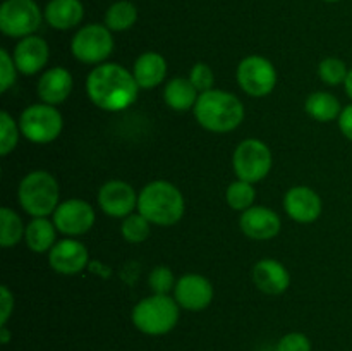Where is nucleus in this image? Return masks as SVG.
Instances as JSON below:
<instances>
[{
  "instance_id": "obj_1",
  "label": "nucleus",
  "mask_w": 352,
  "mask_h": 351,
  "mask_svg": "<svg viewBox=\"0 0 352 351\" xmlns=\"http://www.w3.org/2000/svg\"><path fill=\"white\" fill-rule=\"evenodd\" d=\"M138 86L133 72L116 62L96 65L86 78V93L98 109L120 112L136 102Z\"/></svg>"
},
{
  "instance_id": "obj_2",
  "label": "nucleus",
  "mask_w": 352,
  "mask_h": 351,
  "mask_svg": "<svg viewBox=\"0 0 352 351\" xmlns=\"http://www.w3.org/2000/svg\"><path fill=\"white\" fill-rule=\"evenodd\" d=\"M195 117L199 126L210 133H230L244 119V105L236 95L223 89L199 93L195 105Z\"/></svg>"
},
{
  "instance_id": "obj_3",
  "label": "nucleus",
  "mask_w": 352,
  "mask_h": 351,
  "mask_svg": "<svg viewBox=\"0 0 352 351\" xmlns=\"http://www.w3.org/2000/svg\"><path fill=\"white\" fill-rule=\"evenodd\" d=\"M186 210L181 189L168 181H151L138 196V212L157 226H174Z\"/></svg>"
},
{
  "instance_id": "obj_4",
  "label": "nucleus",
  "mask_w": 352,
  "mask_h": 351,
  "mask_svg": "<svg viewBox=\"0 0 352 351\" xmlns=\"http://www.w3.org/2000/svg\"><path fill=\"white\" fill-rule=\"evenodd\" d=\"M179 303L168 295H151L136 303L131 312L133 326L146 336H165L179 322Z\"/></svg>"
},
{
  "instance_id": "obj_5",
  "label": "nucleus",
  "mask_w": 352,
  "mask_h": 351,
  "mask_svg": "<svg viewBox=\"0 0 352 351\" xmlns=\"http://www.w3.org/2000/svg\"><path fill=\"white\" fill-rule=\"evenodd\" d=\"M21 206L31 217L54 215L58 206V182L50 172L33 171L24 176L17 188Z\"/></svg>"
},
{
  "instance_id": "obj_6",
  "label": "nucleus",
  "mask_w": 352,
  "mask_h": 351,
  "mask_svg": "<svg viewBox=\"0 0 352 351\" xmlns=\"http://www.w3.org/2000/svg\"><path fill=\"white\" fill-rule=\"evenodd\" d=\"M64 127V119L55 105L34 103L26 107L19 117V129L31 143L45 145L57 140Z\"/></svg>"
},
{
  "instance_id": "obj_7",
  "label": "nucleus",
  "mask_w": 352,
  "mask_h": 351,
  "mask_svg": "<svg viewBox=\"0 0 352 351\" xmlns=\"http://www.w3.org/2000/svg\"><path fill=\"white\" fill-rule=\"evenodd\" d=\"M272 164H274V157H272L270 148L256 138H248L241 141L234 150V172L237 178L251 184L267 178L272 171Z\"/></svg>"
},
{
  "instance_id": "obj_8",
  "label": "nucleus",
  "mask_w": 352,
  "mask_h": 351,
  "mask_svg": "<svg viewBox=\"0 0 352 351\" xmlns=\"http://www.w3.org/2000/svg\"><path fill=\"white\" fill-rule=\"evenodd\" d=\"M71 52L82 64L100 65L113 52L112 31L105 24H86L72 36Z\"/></svg>"
},
{
  "instance_id": "obj_9",
  "label": "nucleus",
  "mask_w": 352,
  "mask_h": 351,
  "mask_svg": "<svg viewBox=\"0 0 352 351\" xmlns=\"http://www.w3.org/2000/svg\"><path fill=\"white\" fill-rule=\"evenodd\" d=\"M41 10L34 0H6L0 7V31L10 38H26L40 28Z\"/></svg>"
},
{
  "instance_id": "obj_10",
  "label": "nucleus",
  "mask_w": 352,
  "mask_h": 351,
  "mask_svg": "<svg viewBox=\"0 0 352 351\" xmlns=\"http://www.w3.org/2000/svg\"><path fill=\"white\" fill-rule=\"evenodd\" d=\"M237 83L250 96H267L277 85V71L268 58L261 55L244 57L237 65Z\"/></svg>"
},
{
  "instance_id": "obj_11",
  "label": "nucleus",
  "mask_w": 352,
  "mask_h": 351,
  "mask_svg": "<svg viewBox=\"0 0 352 351\" xmlns=\"http://www.w3.org/2000/svg\"><path fill=\"white\" fill-rule=\"evenodd\" d=\"M54 224L58 233L65 236H82L95 226V209L86 200L71 198L58 203L54 212Z\"/></svg>"
},
{
  "instance_id": "obj_12",
  "label": "nucleus",
  "mask_w": 352,
  "mask_h": 351,
  "mask_svg": "<svg viewBox=\"0 0 352 351\" xmlns=\"http://www.w3.org/2000/svg\"><path fill=\"white\" fill-rule=\"evenodd\" d=\"M174 298L181 308L201 312L213 301V286L205 275L186 274L175 282Z\"/></svg>"
},
{
  "instance_id": "obj_13",
  "label": "nucleus",
  "mask_w": 352,
  "mask_h": 351,
  "mask_svg": "<svg viewBox=\"0 0 352 351\" xmlns=\"http://www.w3.org/2000/svg\"><path fill=\"white\" fill-rule=\"evenodd\" d=\"M138 196L133 186L126 181H109L100 188L98 205L103 213L116 219H126L138 209Z\"/></svg>"
},
{
  "instance_id": "obj_14",
  "label": "nucleus",
  "mask_w": 352,
  "mask_h": 351,
  "mask_svg": "<svg viewBox=\"0 0 352 351\" xmlns=\"http://www.w3.org/2000/svg\"><path fill=\"white\" fill-rule=\"evenodd\" d=\"M89 253L85 244L78 240L57 241L50 251H48V265L52 270L62 275H76L82 272L88 265Z\"/></svg>"
},
{
  "instance_id": "obj_15",
  "label": "nucleus",
  "mask_w": 352,
  "mask_h": 351,
  "mask_svg": "<svg viewBox=\"0 0 352 351\" xmlns=\"http://www.w3.org/2000/svg\"><path fill=\"white\" fill-rule=\"evenodd\" d=\"M285 213L299 224H311L322 215V198L308 186H294L284 196Z\"/></svg>"
},
{
  "instance_id": "obj_16",
  "label": "nucleus",
  "mask_w": 352,
  "mask_h": 351,
  "mask_svg": "<svg viewBox=\"0 0 352 351\" xmlns=\"http://www.w3.org/2000/svg\"><path fill=\"white\" fill-rule=\"evenodd\" d=\"M239 227L244 236L256 241H267L280 233V217L267 206H251L241 213Z\"/></svg>"
},
{
  "instance_id": "obj_17",
  "label": "nucleus",
  "mask_w": 352,
  "mask_h": 351,
  "mask_svg": "<svg viewBox=\"0 0 352 351\" xmlns=\"http://www.w3.org/2000/svg\"><path fill=\"white\" fill-rule=\"evenodd\" d=\"M12 57L17 71L26 76H33L47 65L48 57H50V48L41 36L30 34V36L21 38L17 41Z\"/></svg>"
},
{
  "instance_id": "obj_18",
  "label": "nucleus",
  "mask_w": 352,
  "mask_h": 351,
  "mask_svg": "<svg viewBox=\"0 0 352 351\" xmlns=\"http://www.w3.org/2000/svg\"><path fill=\"white\" fill-rule=\"evenodd\" d=\"M253 282L265 295H282L291 286V274L280 262L263 258L253 267Z\"/></svg>"
},
{
  "instance_id": "obj_19",
  "label": "nucleus",
  "mask_w": 352,
  "mask_h": 351,
  "mask_svg": "<svg viewBox=\"0 0 352 351\" xmlns=\"http://www.w3.org/2000/svg\"><path fill=\"white\" fill-rule=\"evenodd\" d=\"M72 74L65 67H52L41 74L38 79L36 93L41 103L58 105L69 98L72 92Z\"/></svg>"
},
{
  "instance_id": "obj_20",
  "label": "nucleus",
  "mask_w": 352,
  "mask_h": 351,
  "mask_svg": "<svg viewBox=\"0 0 352 351\" xmlns=\"http://www.w3.org/2000/svg\"><path fill=\"white\" fill-rule=\"evenodd\" d=\"M43 17L55 30L67 31L81 24L85 7L81 0H50L45 7Z\"/></svg>"
},
{
  "instance_id": "obj_21",
  "label": "nucleus",
  "mask_w": 352,
  "mask_h": 351,
  "mask_svg": "<svg viewBox=\"0 0 352 351\" xmlns=\"http://www.w3.org/2000/svg\"><path fill=\"white\" fill-rule=\"evenodd\" d=\"M133 76L140 88H155L167 76V61L158 52H144L134 62Z\"/></svg>"
},
{
  "instance_id": "obj_22",
  "label": "nucleus",
  "mask_w": 352,
  "mask_h": 351,
  "mask_svg": "<svg viewBox=\"0 0 352 351\" xmlns=\"http://www.w3.org/2000/svg\"><path fill=\"white\" fill-rule=\"evenodd\" d=\"M198 96V89L192 86L189 78H182V76L172 78L164 89L165 103L175 112H186V110L195 109Z\"/></svg>"
},
{
  "instance_id": "obj_23",
  "label": "nucleus",
  "mask_w": 352,
  "mask_h": 351,
  "mask_svg": "<svg viewBox=\"0 0 352 351\" xmlns=\"http://www.w3.org/2000/svg\"><path fill=\"white\" fill-rule=\"evenodd\" d=\"M55 237H57V227H55L54 220L47 219V217H33L24 231V241L34 253L50 251L57 243Z\"/></svg>"
},
{
  "instance_id": "obj_24",
  "label": "nucleus",
  "mask_w": 352,
  "mask_h": 351,
  "mask_svg": "<svg viewBox=\"0 0 352 351\" xmlns=\"http://www.w3.org/2000/svg\"><path fill=\"white\" fill-rule=\"evenodd\" d=\"M305 109L309 117H313L318 123H330V120L339 119L342 112L339 98L329 92H315L306 98Z\"/></svg>"
},
{
  "instance_id": "obj_25",
  "label": "nucleus",
  "mask_w": 352,
  "mask_h": 351,
  "mask_svg": "<svg viewBox=\"0 0 352 351\" xmlns=\"http://www.w3.org/2000/svg\"><path fill=\"white\" fill-rule=\"evenodd\" d=\"M138 9L129 0H119L112 3L105 12V26L110 31H127L136 24Z\"/></svg>"
},
{
  "instance_id": "obj_26",
  "label": "nucleus",
  "mask_w": 352,
  "mask_h": 351,
  "mask_svg": "<svg viewBox=\"0 0 352 351\" xmlns=\"http://www.w3.org/2000/svg\"><path fill=\"white\" fill-rule=\"evenodd\" d=\"M24 227L21 217L9 206L0 209V246L12 248L24 237Z\"/></svg>"
},
{
  "instance_id": "obj_27",
  "label": "nucleus",
  "mask_w": 352,
  "mask_h": 351,
  "mask_svg": "<svg viewBox=\"0 0 352 351\" xmlns=\"http://www.w3.org/2000/svg\"><path fill=\"white\" fill-rule=\"evenodd\" d=\"M226 200L227 203H229L230 209L244 212V210L253 206L254 200H256V191H254L251 182L243 181V179H237V181L230 182L229 188H227Z\"/></svg>"
},
{
  "instance_id": "obj_28",
  "label": "nucleus",
  "mask_w": 352,
  "mask_h": 351,
  "mask_svg": "<svg viewBox=\"0 0 352 351\" xmlns=\"http://www.w3.org/2000/svg\"><path fill=\"white\" fill-rule=\"evenodd\" d=\"M120 234H122L124 240L127 243L140 244L143 241H146L151 234V222L146 217L138 213H131L126 219L122 220V226H120Z\"/></svg>"
},
{
  "instance_id": "obj_29",
  "label": "nucleus",
  "mask_w": 352,
  "mask_h": 351,
  "mask_svg": "<svg viewBox=\"0 0 352 351\" xmlns=\"http://www.w3.org/2000/svg\"><path fill=\"white\" fill-rule=\"evenodd\" d=\"M347 74H349V71H347L346 62L337 57L323 58L318 65V76L325 85H342V83H346Z\"/></svg>"
},
{
  "instance_id": "obj_30",
  "label": "nucleus",
  "mask_w": 352,
  "mask_h": 351,
  "mask_svg": "<svg viewBox=\"0 0 352 351\" xmlns=\"http://www.w3.org/2000/svg\"><path fill=\"white\" fill-rule=\"evenodd\" d=\"M19 136V124H16V120L10 117L9 112L0 114V155L2 157H7L10 151H14Z\"/></svg>"
},
{
  "instance_id": "obj_31",
  "label": "nucleus",
  "mask_w": 352,
  "mask_h": 351,
  "mask_svg": "<svg viewBox=\"0 0 352 351\" xmlns=\"http://www.w3.org/2000/svg\"><path fill=\"white\" fill-rule=\"evenodd\" d=\"M175 282L177 281L174 277V272L165 265L155 267L148 277V284H150L153 295H168L175 288Z\"/></svg>"
},
{
  "instance_id": "obj_32",
  "label": "nucleus",
  "mask_w": 352,
  "mask_h": 351,
  "mask_svg": "<svg viewBox=\"0 0 352 351\" xmlns=\"http://www.w3.org/2000/svg\"><path fill=\"white\" fill-rule=\"evenodd\" d=\"M189 81L192 83L198 93H205L213 89V83H215V74H213L212 67L205 62H198L192 65L191 72H189Z\"/></svg>"
},
{
  "instance_id": "obj_33",
  "label": "nucleus",
  "mask_w": 352,
  "mask_h": 351,
  "mask_svg": "<svg viewBox=\"0 0 352 351\" xmlns=\"http://www.w3.org/2000/svg\"><path fill=\"white\" fill-rule=\"evenodd\" d=\"M16 62H14V57L2 48L0 50V92L6 93L10 86L16 83Z\"/></svg>"
},
{
  "instance_id": "obj_34",
  "label": "nucleus",
  "mask_w": 352,
  "mask_h": 351,
  "mask_svg": "<svg viewBox=\"0 0 352 351\" xmlns=\"http://www.w3.org/2000/svg\"><path fill=\"white\" fill-rule=\"evenodd\" d=\"M277 351H311V341L302 332H289L278 339Z\"/></svg>"
},
{
  "instance_id": "obj_35",
  "label": "nucleus",
  "mask_w": 352,
  "mask_h": 351,
  "mask_svg": "<svg viewBox=\"0 0 352 351\" xmlns=\"http://www.w3.org/2000/svg\"><path fill=\"white\" fill-rule=\"evenodd\" d=\"M14 312V295L7 286H0V326H7Z\"/></svg>"
},
{
  "instance_id": "obj_36",
  "label": "nucleus",
  "mask_w": 352,
  "mask_h": 351,
  "mask_svg": "<svg viewBox=\"0 0 352 351\" xmlns=\"http://www.w3.org/2000/svg\"><path fill=\"white\" fill-rule=\"evenodd\" d=\"M337 123H339L340 133H342L347 140L352 141V103L351 105L344 107L339 119H337Z\"/></svg>"
},
{
  "instance_id": "obj_37",
  "label": "nucleus",
  "mask_w": 352,
  "mask_h": 351,
  "mask_svg": "<svg viewBox=\"0 0 352 351\" xmlns=\"http://www.w3.org/2000/svg\"><path fill=\"white\" fill-rule=\"evenodd\" d=\"M10 341V330L7 329V326H0V343L7 344Z\"/></svg>"
},
{
  "instance_id": "obj_38",
  "label": "nucleus",
  "mask_w": 352,
  "mask_h": 351,
  "mask_svg": "<svg viewBox=\"0 0 352 351\" xmlns=\"http://www.w3.org/2000/svg\"><path fill=\"white\" fill-rule=\"evenodd\" d=\"M344 86H346L347 95L352 98V69L349 71V74H347V79H346V83H344Z\"/></svg>"
},
{
  "instance_id": "obj_39",
  "label": "nucleus",
  "mask_w": 352,
  "mask_h": 351,
  "mask_svg": "<svg viewBox=\"0 0 352 351\" xmlns=\"http://www.w3.org/2000/svg\"><path fill=\"white\" fill-rule=\"evenodd\" d=\"M325 2H339V0H325Z\"/></svg>"
}]
</instances>
